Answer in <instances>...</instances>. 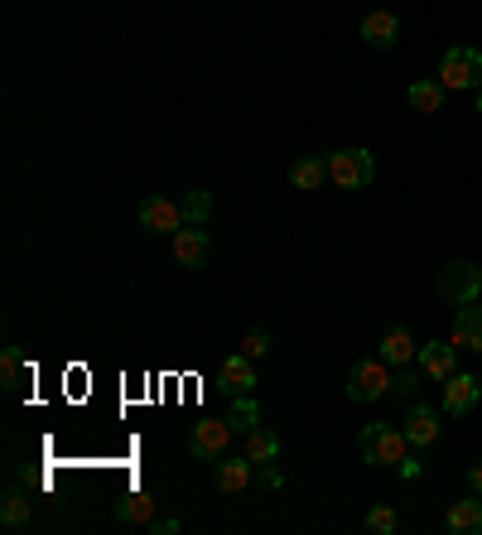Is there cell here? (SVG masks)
Returning a JSON list of instances; mask_svg holds the SVG:
<instances>
[{
  "label": "cell",
  "mask_w": 482,
  "mask_h": 535,
  "mask_svg": "<svg viewBox=\"0 0 482 535\" xmlns=\"http://www.w3.org/2000/svg\"><path fill=\"white\" fill-rule=\"evenodd\" d=\"M357 449H362V463H372V468H401V458L410 454V439L396 425H367L357 434Z\"/></svg>",
  "instance_id": "cell-1"
},
{
  "label": "cell",
  "mask_w": 482,
  "mask_h": 535,
  "mask_svg": "<svg viewBox=\"0 0 482 535\" xmlns=\"http://www.w3.org/2000/svg\"><path fill=\"white\" fill-rule=\"evenodd\" d=\"M434 290H439L444 304H473V299H482V270L473 261H449L439 270Z\"/></svg>",
  "instance_id": "cell-2"
},
{
  "label": "cell",
  "mask_w": 482,
  "mask_h": 535,
  "mask_svg": "<svg viewBox=\"0 0 482 535\" xmlns=\"http://www.w3.org/2000/svg\"><path fill=\"white\" fill-rule=\"evenodd\" d=\"M348 396L352 401H381V396H391V362L376 352V357H367V362H357L348 372Z\"/></svg>",
  "instance_id": "cell-3"
},
{
  "label": "cell",
  "mask_w": 482,
  "mask_h": 535,
  "mask_svg": "<svg viewBox=\"0 0 482 535\" xmlns=\"http://www.w3.org/2000/svg\"><path fill=\"white\" fill-rule=\"evenodd\" d=\"M439 82L449 92H478L482 87V54L478 49H449L439 58Z\"/></svg>",
  "instance_id": "cell-4"
},
{
  "label": "cell",
  "mask_w": 482,
  "mask_h": 535,
  "mask_svg": "<svg viewBox=\"0 0 482 535\" xmlns=\"http://www.w3.org/2000/svg\"><path fill=\"white\" fill-rule=\"evenodd\" d=\"M328 179L338 188L376 184V155L372 150H338V155H328Z\"/></svg>",
  "instance_id": "cell-5"
},
{
  "label": "cell",
  "mask_w": 482,
  "mask_h": 535,
  "mask_svg": "<svg viewBox=\"0 0 482 535\" xmlns=\"http://www.w3.org/2000/svg\"><path fill=\"white\" fill-rule=\"evenodd\" d=\"M232 434H237V429H232V420H227V415H222V420H198V425L188 429V454L217 463V458L227 454Z\"/></svg>",
  "instance_id": "cell-6"
},
{
  "label": "cell",
  "mask_w": 482,
  "mask_h": 535,
  "mask_svg": "<svg viewBox=\"0 0 482 535\" xmlns=\"http://www.w3.org/2000/svg\"><path fill=\"white\" fill-rule=\"evenodd\" d=\"M135 217H140V227H145V232H169V237H174L179 227H188L184 203H174V198H164V193H150V198L140 203V213Z\"/></svg>",
  "instance_id": "cell-7"
},
{
  "label": "cell",
  "mask_w": 482,
  "mask_h": 535,
  "mask_svg": "<svg viewBox=\"0 0 482 535\" xmlns=\"http://www.w3.org/2000/svg\"><path fill=\"white\" fill-rule=\"evenodd\" d=\"M217 381H222V391H227L232 401H237V396H251V391H256V362H251L246 352H232V357H222Z\"/></svg>",
  "instance_id": "cell-8"
},
{
  "label": "cell",
  "mask_w": 482,
  "mask_h": 535,
  "mask_svg": "<svg viewBox=\"0 0 482 535\" xmlns=\"http://www.w3.org/2000/svg\"><path fill=\"white\" fill-rule=\"evenodd\" d=\"M405 439L410 449H429L439 439V410L425 401H410V415H405Z\"/></svg>",
  "instance_id": "cell-9"
},
{
  "label": "cell",
  "mask_w": 482,
  "mask_h": 535,
  "mask_svg": "<svg viewBox=\"0 0 482 535\" xmlns=\"http://www.w3.org/2000/svg\"><path fill=\"white\" fill-rule=\"evenodd\" d=\"M213 482H217V492H232V497H237V492H246V487H251V482H256V463H251V458L241 454V458H217V468H213Z\"/></svg>",
  "instance_id": "cell-10"
},
{
  "label": "cell",
  "mask_w": 482,
  "mask_h": 535,
  "mask_svg": "<svg viewBox=\"0 0 482 535\" xmlns=\"http://www.w3.org/2000/svg\"><path fill=\"white\" fill-rule=\"evenodd\" d=\"M376 352H381V357H386V362H391V367H410V362H415V333H410V328H405V323H391V328H386V333H381V343H376Z\"/></svg>",
  "instance_id": "cell-11"
},
{
  "label": "cell",
  "mask_w": 482,
  "mask_h": 535,
  "mask_svg": "<svg viewBox=\"0 0 482 535\" xmlns=\"http://www.w3.org/2000/svg\"><path fill=\"white\" fill-rule=\"evenodd\" d=\"M478 396H482L478 376L454 372L449 381H444V410H449V415H468V410L478 405Z\"/></svg>",
  "instance_id": "cell-12"
},
{
  "label": "cell",
  "mask_w": 482,
  "mask_h": 535,
  "mask_svg": "<svg viewBox=\"0 0 482 535\" xmlns=\"http://www.w3.org/2000/svg\"><path fill=\"white\" fill-rule=\"evenodd\" d=\"M362 39L386 54V49H396V39H401V20H396L391 10H372V15L362 20Z\"/></svg>",
  "instance_id": "cell-13"
},
{
  "label": "cell",
  "mask_w": 482,
  "mask_h": 535,
  "mask_svg": "<svg viewBox=\"0 0 482 535\" xmlns=\"http://www.w3.org/2000/svg\"><path fill=\"white\" fill-rule=\"evenodd\" d=\"M174 261L184 270H198L208 261V232H198V227H179L174 232Z\"/></svg>",
  "instance_id": "cell-14"
},
{
  "label": "cell",
  "mask_w": 482,
  "mask_h": 535,
  "mask_svg": "<svg viewBox=\"0 0 482 535\" xmlns=\"http://www.w3.org/2000/svg\"><path fill=\"white\" fill-rule=\"evenodd\" d=\"M454 348H468V352H482V299L463 304L454 319Z\"/></svg>",
  "instance_id": "cell-15"
},
{
  "label": "cell",
  "mask_w": 482,
  "mask_h": 535,
  "mask_svg": "<svg viewBox=\"0 0 482 535\" xmlns=\"http://www.w3.org/2000/svg\"><path fill=\"white\" fill-rule=\"evenodd\" d=\"M444 526H449L454 535H482V497L478 492L463 497V502H454L449 516H444Z\"/></svg>",
  "instance_id": "cell-16"
},
{
  "label": "cell",
  "mask_w": 482,
  "mask_h": 535,
  "mask_svg": "<svg viewBox=\"0 0 482 535\" xmlns=\"http://www.w3.org/2000/svg\"><path fill=\"white\" fill-rule=\"evenodd\" d=\"M454 343H425L420 348V372L429 376V381H449L454 376Z\"/></svg>",
  "instance_id": "cell-17"
},
{
  "label": "cell",
  "mask_w": 482,
  "mask_h": 535,
  "mask_svg": "<svg viewBox=\"0 0 482 535\" xmlns=\"http://www.w3.org/2000/svg\"><path fill=\"white\" fill-rule=\"evenodd\" d=\"M444 97H449V87L439 78H415L410 82V92H405V102L415 111H425V116H434V111L444 107Z\"/></svg>",
  "instance_id": "cell-18"
},
{
  "label": "cell",
  "mask_w": 482,
  "mask_h": 535,
  "mask_svg": "<svg viewBox=\"0 0 482 535\" xmlns=\"http://www.w3.org/2000/svg\"><path fill=\"white\" fill-rule=\"evenodd\" d=\"M116 521H126V526H150V521H155V497H150V492H126V497L116 502Z\"/></svg>",
  "instance_id": "cell-19"
},
{
  "label": "cell",
  "mask_w": 482,
  "mask_h": 535,
  "mask_svg": "<svg viewBox=\"0 0 482 535\" xmlns=\"http://www.w3.org/2000/svg\"><path fill=\"white\" fill-rule=\"evenodd\" d=\"M29 516H34L29 492H20V487H5V497H0V521H5L10 531H20V526H29Z\"/></svg>",
  "instance_id": "cell-20"
},
{
  "label": "cell",
  "mask_w": 482,
  "mask_h": 535,
  "mask_svg": "<svg viewBox=\"0 0 482 535\" xmlns=\"http://www.w3.org/2000/svg\"><path fill=\"white\" fill-rule=\"evenodd\" d=\"M323 179H328V155H304V160L290 169V184L304 188V193L323 188Z\"/></svg>",
  "instance_id": "cell-21"
},
{
  "label": "cell",
  "mask_w": 482,
  "mask_h": 535,
  "mask_svg": "<svg viewBox=\"0 0 482 535\" xmlns=\"http://www.w3.org/2000/svg\"><path fill=\"white\" fill-rule=\"evenodd\" d=\"M213 217V193L208 188H188L184 193V222L188 227H203Z\"/></svg>",
  "instance_id": "cell-22"
},
{
  "label": "cell",
  "mask_w": 482,
  "mask_h": 535,
  "mask_svg": "<svg viewBox=\"0 0 482 535\" xmlns=\"http://www.w3.org/2000/svg\"><path fill=\"white\" fill-rule=\"evenodd\" d=\"M275 454H280V439L270 429H251L246 434V458L251 463H275Z\"/></svg>",
  "instance_id": "cell-23"
},
{
  "label": "cell",
  "mask_w": 482,
  "mask_h": 535,
  "mask_svg": "<svg viewBox=\"0 0 482 535\" xmlns=\"http://www.w3.org/2000/svg\"><path fill=\"white\" fill-rule=\"evenodd\" d=\"M227 420H232V429H237V434H251V429H261V405L251 401V396H237V401H232V410H227Z\"/></svg>",
  "instance_id": "cell-24"
},
{
  "label": "cell",
  "mask_w": 482,
  "mask_h": 535,
  "mask_svg": "<svg viewBox=\"0 0 482 535\" xmlns=\"http://www.w3.org/2000/svg\"><path fill=\"white\" fill-rule=\"evenodd\" d=\"M396 526H401L396 507H372V511H367V531H372V535H391Z\"/></svg>",
  "instance_id": "cell-25"
},
{
  "label": "cell",
  "mask_w": 482,
  "mask_h": 535,
  "mask_svg": "<svg viewBox=\"0 0 482 535\" xmlns=\"http://www.w3.org/2000/svg\"><path fill=\"white\" fill-rule=\"evenodd\" d=\"M237 352H246L251 362H256V357H266V352H270V333H266V328H251V333H241Z\"/></svg>",
  "instance_id": "cell-26"
},
{
  "label": "cell",
  "mask_w": 482,
  "mask_h": 535,
  "mask_svg": "<svg viewBox=\"0 0 482 535\" xmlns=\"http://www.w3.org/2000/svg\"><path fill=\"white\" fill-rule=\"evenodd\" d=\"M391 396H401V401H415V372L401 367V372L391 376Z\"/></svg>",
  "instance_id": "cell-27"
},
{
  "label": "cell",
  "mask_w": 482,
  "mask_h": 535,
  "mask_svg": "<svg viewBox=\"0 0 482 535\" xmlns=\"http://www.w3.org/2000/svg\"><path fill=\"white\" fill-rule=\"evenodd\" d=\"M0 372H5V386H10V391L20 386V352H15V348H5V357H0Z\"/></svg>",
  "instance_id": "cell-28"
},
{
  "label": "cell",
  "mask_w": 482,
  "mask_h": 535,
  "mask_svg": "<svg viewBox=\"0 0 482 535\" xmlns=\"http://www.w3.org/2000/svg\"><path fill=\"white\" fill-rule=\"evenodd\" d=\"M179 526H184V521H174V516H155V521H150V531H160V535H174Z\"/></svg>",
  "instance_id": "cell-29"
},
{
  "label": "cell",
  "mask_w": 482,
  "mask_h": 535,
  "mask_svg": "<svg viewBox=\"0 0 482 535\" xmlns=\"http://www.w3.org/2000/svg\"><path fill=\"white\" fill-rule=\"evenodd\" d=\"M396 473H401V478H420V458H415V454H405Z\"/></svg>",
  "instance_id": "cell-30"
},
{
  "label": "cell",
  "mask_w": 482,
  "mask_h": 535,
  "mask_svg": "<svg viewBox=\"0 0 482 535\" xmlns=\"http://www.w3.org/2000/svg\"><path fill=\"white\" fill-rule=\"evenodd\" d=\"M261 482H266L270 492H275V487H280V473H275V468H270V463H261Z\"/></svg>",
  "instance_id": "cell-31"
},
{
  "label": "cell",
  "mask_w": 482,
  "mask_h": 535,
  "mask_svg": "<svg viewBox=\"0 0 482 535\" xmlns=\"http://www.w3.org/2000/svg\"><path fill=\"white\" fill-rule=\"evenodd\" d=\"M468 487L482 497V463H473V468H468Z\"/></svg>",
  "instance_id": "cell-32"
},
{
  "label": "cell",
  "mask_w": 482,
  "mask_h": 535,
  "mask_svg": "<svg viewBox=\"0 0 482 535\" xmlns=\"http://www.w3.org/2000/svg\"><path fill=\"white\" fill-rule=\"evenodd\" d=\"M478 111H482V87H478Z\"/></svg>",
  "instance_id": "cell-33"
}]
</instances>
